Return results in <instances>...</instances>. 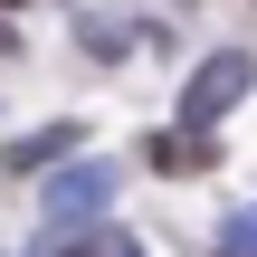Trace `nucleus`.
<instances>
[{
  "label": "nucleus",
  "mask_w": 257,
  "mask_h": 257,
  "mask_svg": "<svg viewBox=\"0 0 257 257\" xmlns=\"http://www.w3.org/2000/svg\"><path fill=\"white\" fill-rule=\"evenodd\" d=\"M238 95H248V57H238V48H219V57H200V67H191V86H181V124H191V134H210Z\"/></svg>",
  "instance_id": "1"
},
{
  "label": "nucleus",
  "mask_w": 257,
  "mask_h": 257,
  "mask_svg": "<svg viewBox=\"0 0 257 257\" xmlns=\"http://www.w3.org/2000/svg\"><path fill=\"white\" fill-rule=\"evenodd\" d=\"M114 191H124V172H114V162H76V172H57V181H48V229H76V219H95Z\"/></svg>",
  "instance_id": "2"
},
{
  "label": "nucleus",
  "mask_w": 257,
  "mask_h": 257,
  "mask_svg": "<svg viewBox=\"0 0 257 257\" xmlns=\"http://www.w3.org/2000/svg\"><path fill=\"white\" fill-rule=\"evenodd\" d=\"M143 162H153L162 181H191V172H210V162H219V143H210V134H191V124H172V134H143Z\"/></svg>",
  "instance_id": "3"
},
{
  "label": "nucleus",
  "mask_w": 257,
  "mask_h": 257,
  "mask_svg": "<svg viewBox=\"0 0 257 257\" xmlns=\"http://www.w3.org/2000/svg\"><path fill=\"white\" fill-rule=\"evenodd\" d=\"M29 257H134V238H124V229H105V219H76V229H48Z\"/></svg>",
  "instance_id": "4"
},
{
  "label": "nucleus",
  "mask_w": 257,
  "mask_h": 257,
  "mask_svg": "<svg viewBox=\"0 0 257 257\" xmlns=\"http://www.w3.org/2000/svg\"><path fill=\"white\" fill-rule=\"evenodd\" d=\"M86 143V124H38L29 143H10V172H48V162H67Z\"/></svg>",
  "instance_id": "5"
},
{
  "label": "nucleus",
  "mask_w": 257,
  "mask_h": 257,
  "mask_svg": "<svg viewBox=\"0 0 257 257\" xmlns=\"http://www.w3.org/2000/svg\"><path fill=\"white\" fill-rule=\"evenodd\" d=\"M219 257H257V210H238V219L219 229Z\"/></svg>",
  "instance_id": "6"
},
{
  "label": "nucleus",
  "mask_w": 257,
  "mask_h": 257,
  "mask_svg": "<svg viewBox=\"0 0 257 257\" xmlns=\"http://www.w3.org/2000/svg\"><path fill=\"white\" fill-rule=\"evenodd\" d=\"M0 10H19V0H0Z\"/></svg>",
  "instance_id": "7"
}]
</instances>
